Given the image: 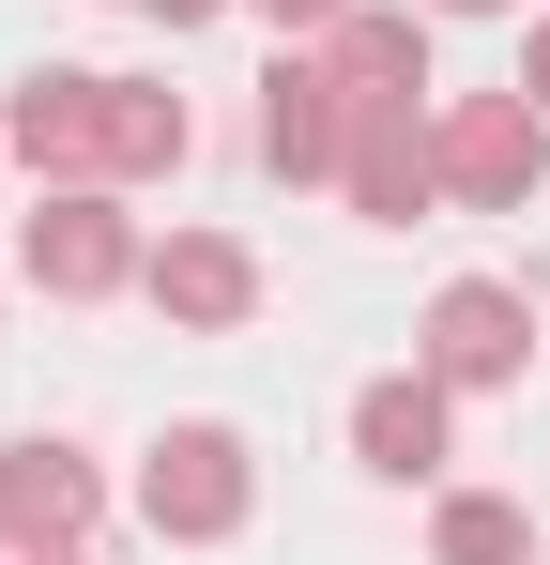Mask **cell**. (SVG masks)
Segmentation results:
<instances>
[{
	"mask_svg": "<svg viewBox=\"0 0 550 565\" xmlns=\"http://www.w3.org/2000/svg\"><path fill=\"white\" fill-rule=\"evenodd\" d=\"M0 138H15V169H46V184H169L183 153H199L183 93H154V77H15Z\"/></svg>",
	"mask_w": 550,
	"mask_h": 565,
	"instance_id": "6da1fadb",
	"label": "cell"
},
{
	"mask_svg": "<svg viewBox=\"0 0 550 565\" xmlns=\"http://www.w3.org/2000/svg\"><path fill=\"white\" fill-rule=\"evenodd\" d=\"M15 260H31V290H62V306L154 276V245H138L123 184H46V214H15Z\"/></svg>",
	"mask_w": 550,
	"mask_h": 565,
	"instance_id": "7a4b0ae2",
	"label": "cell"
},
{
	"mask_svg": "<svg viewBox=\"0 0 550 565\" xmlns=\"http://www.w3.org/2000/svg\"><path fill=\"white\" fill-rule=\"evenodd\" d=\"M245 504H261V459H245V428H169V444L138 459V520H154L169 551H214V535H245Z\"/></svg>",
	"mask_w": 550,
	"mask_h": 565,
	"instance_id": "3957f363",
	"label": "cell"
},
{
	"mask_svg": "<svg viewBox=\"0 0 550 565\" xmlns=\"http://www.w3.org/2000/svg\"><path fill=\"white\" fill-rule=\"evenodd\" d=\"M337 199L367 230H413L444 199V138H429V93H352V138H337Z\"/></svg>",
	"mask_w": 550,
	"mask_h": 565,
	"instance_id": "277c9868",
	"label": "cell"
},
{
	"mask_svg": "<svg viewBox=\"0 0 550 565\" xmlns=\"http://www.w3.org/2000/svg\"><path fill=\"white\" fill-rule=\"evenodd\" d=\"M429 138H444V199H474V214H520L536 169H550L536 93H458V107H429Z\"/></svg>",
	"mask_w": 550,
	"mask_h": 565,
	"instance_id": "5b68a950",
	"label": "cell"
},
{
	"mask_svg": "<svg viewBox=\"0 0 550 565\" xmlns=\"http://www.w3.org/2000/svg\"><path fill=\"white\" fill-rule=\"evenodd\" d=\"M413 367H444L458 397L520 382V367H536V306H520L505 276H458V290H429V321H413Z\"/></svg>",
	"mask_w": 550,
	"mask_h": 565,
	"instance_id": "8992f818",
	"label": "cell"
},
{
	"mask_svg": "<svg viewBox=\"0 0 550 565\" xmlns=\"http://www.w3.org/2000/svg\"><path fill=\"white\" fill-rule=\"evenodd\" d=\"M92 520H107V473L77 459V444H0V535L15 551H92Z\"/></svg>",
	"mask_w": 550,
	"mask_h": 565,
	"instance_id": "52a82bcc",
	"label": "cell"
},
{
	"mask_svg": "<svg viewBox=\"0 0 550 565\" xmlns=\"http://www.w3.org/2000/svg\"><path fill=\"white\" fill-rule=\"evenodd\" d=\"M337 138H352L337 62H321V46H275V77H261V169H290V184H337Z\"/></svg>",
	"mask_w": 550,
	"mask_h": 565,
	"instance_id": "ba28073f",
	"label": "cell"
},
{
	"mask_svg": "<svg viewBox=\"0 0 550 565\" xmlns=\"http://www.w3.org/2000/svg\"><path fill=\"white\" fill-rule=\"evenodd\" d=\"M154 306H169L183 337H245V321H261V260H245V245H230V230H169V245H154Z\"/></svg>",
	"mask_w": 550,
	"mask_h": 565,
	"instance_id": "9c48e42d",
	"label": "cell"
},
{
	"mask_svg": "<svg viewBox=\"0 0 550 565\" xmlns=\"http://www.w3.org/2000/svg\"><path fill=\"white\" fill-rule=\"evenodd\" d=\"M444 397H458L444 367H398V382H367V397H352V459L382 473V489H429V473H444Z\"/></svg>",
	"mask_w": 550,
	"mask_h": 565,
	"instance_id": "30bf717a",
	"label": "cell"
},
{
	"mask_svg": "<svg viewBox=\"0 0 550 565\" xmlns=\"http://www.w3.org/2000/svg\"><path fill=\"white\" fill-rule=\"evenodd\" d=\"M321 62H337V93H429V31L382 15V0H352V15L321 31Z\"/></svg>",
	"mask_w": 550,
	"mask_h": 565,
	"instance_id": "8fae6325",
	"label": "cell"
},
{
	"mask_svg": "<svg viewBox=\"0 0 550 565\" xmlns=\"http://www.w3.org/2000/svg\"><path fill=\"white\" fill-rule=\"evenodd\" d=\"M429 565H536V520H520L505 489H444V520H429Z\"/></svg>",
	"mask_w": 550,
	"mask_h": 565,
	"instance_id": "7c38bea8",
	"label": "cell"
},
{
	"mask_svg": "<svg viewBox=\"0 0 550 565\" xmlns=\"http://www.w3.org/2000/svg\"><path fill=\"white\" fill-rule=\"evenodd\" d=\"M261 15H275V46H321V31H337L352 0H261Z\"/></svg>",
	"mask_w": 550,
	"mask_h": 565,
	"instance_id": "4fadbf2b",
	"label": "cell"
},
{
	"mask_svg": "<svg viewBox=\"0 0 550 565\" xmlns=\"http://www.w3.org/2000/svg\"><path fill=\"white\" fill-rule=\"evenodd\" d=\"M520 93L550 107V15H536V31H520Z\"/></svg>",
	"mask_w": 550,
	"mask_h": 565,
	"instance_id": "5bb4252c",
	"label": "cell"
},
{
	"mask_svg": "<svg viewBox=\"0 0 550 565\" xmlns=\"http://www.w3.org/2000/svg\"><path fill=\"white\" fill-rule=\"evenodd\" d=\"M138 15H169V31H199V15H214V0H138Z\"/></svg>",
	"mask_w": 550,
	"mask_h": 565,
	"instance_id": "9a60e30c",
	"label": "cell"
},
{
	"mask_svg": "<svg viewBox=\"0 0 550 565\" xmlns=\"http://www.w3.org/2000/svg\"><path fill=\"white\" fill-rule=\"evenodd\" d=\"M429 15H520V0H429Z\"/></svg>",
	"mask_w": 550,
	"mask_h": 565,
	"instance_id": "2e32d148",
	"label": "cell"
},
{
	"mask_svg": "<svg viewBox=\"0 0 550 565\" xmlns=\"http://www.w3.org/2000/svg\"><path fill=\"white\" fill-rule=\"evenodd\" d=\"M31 565H92V551H31Z\"/></svg>",
	"mask_w": 550,
	"mask_h": 565,
	"instance_id": "e0dca14e",
	"label": "cell"
},
{
	"mask_svg": "<svg viewBox=\"0 0 550 565\" xmlns=\"http://www.w3.org/2000/svg\"><path fill=\"white\" fill-rule=\"evenodd\" d=\"M0 169H15V138H0Z\"/></svg>",
	"mask_w": 550,
	"mask_h": 565,
	"instance_id": "ac0fdd59",
	"label": "cell"
},
{
	"mask_svg": "<svg viewBox=\"0 0 550 565\" xmlns=\"http://www.w3.org/2000/svg\"><path fill=\"white\" fill-rule=\"evenodd\" d=\"M0 551H15V535H0Z\"/></svg>",
	"mask_w": 550,
	"mask_h": 565,
	"instance_id": "d6986e66",
	"label": "cell"
}]
</instances>
